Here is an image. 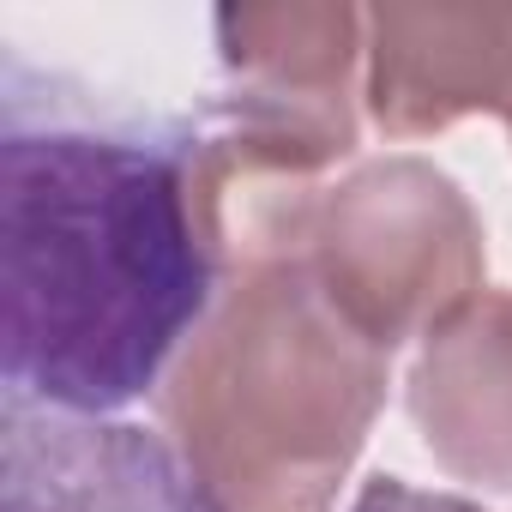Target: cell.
<instances>
[{
    "mask_svg": "<svg viewBox=\"0 0 512 512\" xmlns=\"http://www.w3.org/2000/svg\"><path fill=\"white\" fill-rule=\"evenodd\" d=\"M386 362L308 253L253 260L223 272L169 362L157 422L217 512H326L386 404Z\"/></svg>",
    "mask_w": 512,
    "mask_h": 512,
    "instance_id": "2",
    "label": "cell"
},
{
    "mask_svg": "<svg viewBox=\"0 0 512 512\" xmlns=\"http://www.w3.org/2000/svg\"><path fill=\"white\" fill-rule=\"evenodd\" d=\"M506 133H512V121H506Z\"/></svg>",
    "mask_w": 512,
    "mask_h": 512,
    "instance_id": "9",
    "label": "cell"
},
{
    "mask_svg": "<svg viewBox=\"0 0 512 512\" xmlns=\"http://www.w3.org/2000/svg\"><path fill=\"white\" fill-rule=\"evenodd\" d=\"M410 416L446 476L512 494V290L470 296L422 338Z\"/></svg>",
    "mask_w": 512,
    "mask_h": 512,
    "instance_id": "7",
    "label": "cell"
},
{
    "mask_svg": "<svg viewBox=\"0 0 512 512\" xmlns=\"http://www.w3.org/2000/svg\"><path fill=\"white\" fill-rule=\"evenodd\" d=\"M0 470L7 512H217L163 434L19 398H7Z\"/></svg>",
    "mask_w": 512,
    "mask_h": 512,
    "instance_id": "6",
    "label": "cell"
},
{
    "mask_svg": "<svg viewBox=\"0 0 512 512\" xmlns=\"http://www.w3.org/2000/svg\"><path fill=\"white\" fill-rule=\"evenodd\" d=\"M193 151L103 127L0 145V374L7 398L109 416L163 386L217 302Z\"/></svg>",
    "mask_w": 512,
    "mask_h": 512,
    "instance_id": "1",
    "label": "cell"
},
{
    "mask_svg": "<svg viewBox=\"0 0 512 512\" xmlns=\"http://www.w3.org/2000/svg\"><path fill=\"white\" fill-rule=\"evenodd\" d=\"M362 97L386 139H428L470 115L512 121V0L374 7Z\"/></svg>",
    "mask_w": 512,
    "mask_h": 512,
    "instance_id": "5",
    "label": "cell"
},
{
    "mask_svg": "<svg viewBox=\"0 0 512 512\" xmlns=\"http://www.w3.org/2000/svg\"><path fill=\"white\" fill-rule=\"evenodd\" d=\"M223 85L193 157L253 187L320 193V175L356 151V97L368 79V13L344 0H272L217 13Z\"/></svg>",
    "mask_w": 512,
    "mask_h": 512,
    "instance_id": "3",
    "label": "cell"
},
{
    "mask_svg": "<svg viewBox=\"0 0 512 512\" xmlns=\"http://www.w3.org/2000/svg\"><path fill=\"white\" fill-rule=\"evenodd\" d=\"M482 241V217L446 169L428 157H380L326 187L308 266L338 314L392 356L482 296Z\"/></svg>",
    "mask_w": 512,
    "mask_h": 512,
    "instance_id": "4",
    "label": "cell"
},
{
    "mask_svg": "<svg viewBox=\"0 0 512 512\" xmlns=\"http://www.w3.org/2000/svg\"><path fill=\"white\" fill-rule=\"evenodd\" d=\"M350 512H482L464 494H434V488H410L404 476H368L350 500Z\"/></svg>",
    "mask_w": 512,
    "mask_h": 512,
    "instance_id": "8",
    "label": "cell"
}]
</instances>
